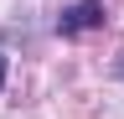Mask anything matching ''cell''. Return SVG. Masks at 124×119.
I'll return each mask as SVG.
<instances>
[{
    "label": "cell",
    "instance_id": "1",
    "mask_svg": "<svg viewBox=\"0 0 124 119\" xmlns=\"http://www.w3.org/2000/svg\"><path fill=\"white\" fill-rule=\"evenodd\" d=\"M93 26H103V0H78V5H67L57 16V31L62 36H83V31H93Z\"/></svg>",
    "mask_w": 124,
    "mask_h": 119
},
{
    "label": "cell",
    "instance_id": "2",
    "mask_svg": "<svg viewBox=\"0 0 124 119\" xmlns=\"http://www.w3.org/2000/svg\"><path fill=\"white\" fill-rule=\"evenodd\" d=\"M0 88H5V57H0Z\"/></svg>",
    "mask_w": 124,
    "mask_h": 119
}]
</instances>
